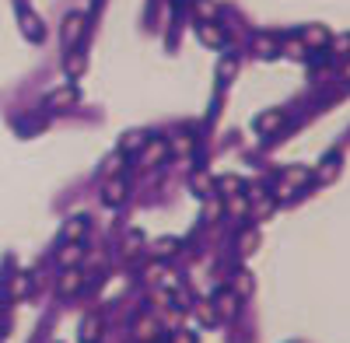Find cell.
I'll return each instance as SVG.
<instances>
[{
	"label": "cell",
	"instance_id": "cell-1",
	"mask_svg": "<svg viewBox=\"0 0 350 343\" xmlns=\"http://www.w3.org/2000/svg\"><path fill=\"white\" fill-rule=\"evenodd\" d=\"M70 98H74V91H63V95H53V98H49V105H67Z\"/></svg>",
	"mask_w": 350,
	"mask_h": 343
}]
</instances>
